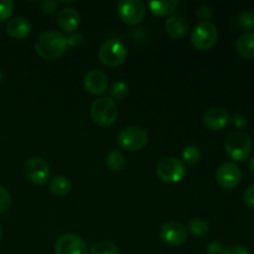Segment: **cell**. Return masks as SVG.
<instances>
[{"label":"cell","mask_w":254,"mask_h":254,"mask_svg":"<svg viewBox=\"0 0 254 254\" xmlns=\"http://www.w3.org/2000/svg\"><path fill=\"white\" fill-rule=\"evenodd\" d=\"M68 39L59 31L42 32L35 41V51L41 59L54 61L66 52Z\"/></svg>","instance_id":"6da1fadb"},{"label":"cell","mask_w":254,"mask_h":254,"mask_svg":"<svg viewBox=\"0 0 254 254\" xmlns=\"http://www.w3.org/2000/svg\"><path fill=\"white\" fill-rule=\"evenodd\" d=\"M252 139L245 131H235L230 134L225 141L226 154L235 161H245L252 151Z\"/></svg>","instance_id":"7a4b0ae2"},{"label":"cell","mask_w":254,"mask_h":254,"mask_svg":"<svg viewBox=\"0 0 254 254\" xmlns=\"http://www.w3.org/2000/svg\"><path fill=\"white\" fill-rule=\"evenodd\" d=\"M91 117L99 127H111L118 118V107L108 97L96 99L91 106Z\"/></svg>","instance_id":"3957f363"},{"label":"cell","mask_w":254,"mask_h":254,"mask_svg":"<svg viewBox=\"0 0 254 254\" xmlns=\"http://www.w3.org/2000/svg\"><path fill=\"white\" fill-rule=\"evenodd\" d=\"M127 47L121 40L111 39L104 42L98 51L99 61L107 67L121 66L127 59Z\"/></svg>","instance_id":"277c9868"},{"label":"cell","mask_w":254,"mask_h":254,"mask_svg":"<svg viewBox=\"0 0 254 254\" xmlns=\"http://www.w3.org/2000/svg\"><path fill=\"white\" fill-rule=\"evenodd\" d=\"M218 39L217 27L212 22H200L196 25L191 34V42L193 47L200 51H207L212 49Z\"/></svg>","instance_id":"5b68a950"},{"label":"cell","mask_w":254,"mask_h":254,"mask_svg":"<svg viewBox=\"0 0 254 254\" xmlns=\"http://www.w3.org/2000/svg\"><path fill=\"white\" fill-rule=\"evenodd\" d=\"M185 174V164L180 159L165 158L159 161L156 166V175L163 183L166 184L180 183Z\"/></svg>","instance_id":"8992f818"},{"label":"cell","mask_w":254,"mask_h":254,"mask_svg":"<svg viewBox=\"0 0 254 254\" xmlns=\"http://www.w3.org/2000/svg\"><path fill=\"white\" fill-rule=\"evenodd\" d=\"M118 145L129 151H139L144 149L148 143V134L143 128L136 126H130L124 128L118 134Z\"/></svg>","instance_id":"52a82bcc"},{"label":"cell","mask_w":254,"mask_h":254,"mask_svg":"<svg viewBox=\"0 0 254 254\" xmlns=\"http://www.w3.org/2000/svg\"><path fill=\"white\" fill-rule=\"evenodd\" d=\"M146 6L140 0H122L118 4V15L127 25H136L145 17Z\"/></svg>","instance_id":"ba28073f"},{"label":"cell","mask_w":254,"mask_h":254,"mask_svg":"<svg viewBox=\"0 0 254 254\" xmlns=\"http://www.w3.org/2000/svg\"><path fill=\"white\" fill-rule=\"evenodd\" d=\"M24 174L32 184L45 185L50 180L49 164L40 156L30 158L24 165Z\"/></svg>","instance_id":"9c48e42d"},{"label":"cell","mask_w":254,"mask_h":254,"mask_svg":"<svg viewBox=\"0 0 254 254\" xmlns=\"http://www.w3.org/2000/svg\"><path fill=\"white\" fill-rule=\"evenodd\" d=\"M56 254H87L86 241L74 233H64L55 243Z\"/></svg>","instance_id":"30bf717a"},{"label":"cell","mask_w":254,"mask_h":254,"mask_svg":"<svg viewBox=\"0 0 254 254\" xmlns=\"http://www.w3.org/2000/svg\"><path fill=\"white\" fill-rule=\"evenodd\" d=\"M160 238L165 245L170 247H178L188 241V230L183 223L170 221L161 226Z\"/></svg>","instance_id":"8fae6325"},{"label":"cell","mask_w":254,"mask_h":254,"mask_svg":"<svg viewBox=\"0 0 254 254\" xmlns=\"http://www.w3.org/2000/svg\"><path fill=\"white\" fill-rule=\"evenodd\" d=\"M216 179L223 189H235L242 180V171L236 164L223 163L216 171Z\"/></svg>","instance_id":"7c38bea8"},{"label":"cell","mask_w":254,"mask_h":254,"mask_svg":"<svg viewBox=\"0 0 254 254\" xmlns=\"http://www.w3.org/2000/svg\"><path fill=\"white\" fill-rule=\"evenodd\" d=\"M230 113L222 107H212L203 113L202 122L211 130H221L230 123Z\"/></svg>","instance_id":"4fadbf2b"},{"label":"cell","mask_w":254,"mask_h":254,"mask_svg":"<svg viewBox=\"0 0 254 254\" xmlns=\"http://www.w3.org/2000/svg\"><path fill=\"white\" fill-rule=\"evenodd\" d=\"M83 87L88 93L102 94L108 88V77L103 72L92 69L84 76Z\"/></svg>","instance_id":"5bb4252c"},{"label":"cell","mask_w":254,"mask_h":254,"mask_svg":"<svg viewBox=\"0 0 254 254\" xmlns=\"http://www.w3.org/2000/svg\"><path fill=\"white\" fill-rule=\"evenodd\" d=\"M79 22H81V16L74 7H64L57 14V25L64 31L73 32L79 26Z\"/></svg>","instance_id":"9a60e30c"},{"label":"cell","mask_w":254,"mask_h":254,"mask_svg":"<svg viewBox=\"0 0 254 254\" xmlns=\"http://www.w3.org/2000/svg\"><path fill=\"white\" fill-rule=\"evenodd\" d=\"M165 30L173 39H183L189 32V22L183 15H173L166 20Z\"/></svg>","instance_id":"2e32d148"},{"label":"cell","mask_w":254,"mask_h":254,"mask_svg":"<svg viewBox=\"0 0 254 254\" xmlns=\"http://www.w3.org/2000/svg\"><path fill=\"white\" fill-rule=\"evenodd\" d=\"M5 30L6 34L14 39H24L31 31V24L26 17L16 16L7 21Z\"/></svg>","instance_id":"e0dca14e"},{"label":"cell","mask_w":254,"mask_h":254,"mask_svg":"<svg viewBox=\"0 0 254 254\" xmlns=\"http://www.w3.org/2000/svg\"><path fill=\"white\" fill-rule=\"evenodd\" d=\"M237 52L243 59H254V32H245L236 41Z\"/></svg>","instance_id":"ac0fdd59"},{"label":"cell","mask_w":254,"mask_h":254,"mask_svg":"<svg viewBox=\"0 0 254 254\" xmlns=\"http://www.w3.org/2000/svg\"><path fill=\"white\" fill-rule=\"evenodd\" d=\"M149 10L154 15L158 16H166V15L173 14L179 6L178 0H166V1H150L148 4Z\"/></svg>","instance_id":"d6986e66"},{"label":"cell","mask_w":254,"mask_h":254,"mask_svg":"<svg viewBox=\"0 0 254 254\" xmlns=\"http://www.w3.org/2000/svg\"><path fill=\"white\" fill-rule=\"evenodd\" d=\"M71 183L67 178L64 176H55L54 179H51L49 183V189L55 196L57 197H64L67 193H69L71 191Z\"/></svg>","instance_id":"ffe728a7"},{"label":"cell","mask_w":254,"mask_h":254,"mask_svg":"<svg viewBox=\"0 0 254 254\" xmlns=\"http://www.w3.org/2000/svg\"><path fill=\"white\" fill-rule=\"evenodd\" d=\"M106 165L108 166L111 170L119 171L124 168V165H126V158H124V155L122 154L121 150L113 149V150H111L107 154Z\"/></svg>","instance_id":"44dd1931"},{"label":"cell","mask_w":254,"mask_h":254,"mask_svg":"<svg viewBox=\"0 0 254 254\" xmlns=\"http://www.w3.org/2000/svg\"><path fill=\"white\" fill-rule=\"evenodd\" d=\"M189 231L191 235L196 236V237H202L210 232V223L203 218H192L189 222Z\"/></svg>","instance_id":"7402d4cb"},{"label":"cell","mask_w":254,"mask_h":254,"mask_svg":"<svg viewBox=\"0 0 254 254\" xmlns=\"http://www.w3.org/2000/svg\"><path fill=\"white\" fill-rule=\"evenodd\" d=\"M236 22L242 30L251 32L254 29V14L250 10H243L236 17Z\"/></svg>","instance_id":"603a6c76"},{"label":"cell","mask_w":254,"mask_h":254,"mask_svg":"<svg viewBox=\"0 0 254 254\" xmlns=\"http://www.w3.org/2000/svg\"><path fill=\"white\" fill-rule=\"evenodd\" d=\"M91 254H119V250L113 242L101 241L92 246Z\"/></svg>","instance_id":"cb8c5ba5"},{"label":"cell","mask_w":254,"mask_h":254,"mask_svg":"<svg viewBox=\"0 0 254 254\" xmlns=\"http://www.w3.org/2000/svg\"><path fill=\"white\" fill-rule=\"evenodd\" d=\"M183 159L189 165H195L201 159V150L196 145H188L183 150Z\"/></svg>","instance_id":"d4e9b609"},{"label":"cell","mask_w":254,"mask_h":254,"mask_svg":"<svg viewBox=\"0 0 254 254\" xmlns=\"http://www.w3.org/2000/svg\"><path fill=\"white\" fill-rule=\"evenodd\" d=\"M129 93V87L128 84L124 83V82L118 81V82H114L113 86H112L111 89V96L112 99H124Z\"/></svg>","instance_id":"484cf974"},{"label":"cell","mask_w":254,"mask_h":254,"mask_svg":"<svg viewBox=\"0 0 254 254\" xmlns=\"http://www.w3.org/2000/svg\"><path fill=\"white\" fill-rule=\"evenodd\" d=\"M14 2L11 0H0V22H4L11 16Z\"/></svg>","instance_id":"4316f807"},{"label":"cell","mask_w":254,"mask_h":254,"mask_svg":"<svg viewBox=\"0 0 254 254\" xmlns=\"http://www.w3.org/2000/svg\"><path fill=\"white\" fill-rule=\"evenodd\" d=\"M10 203H11V195L4 186H0V215L10 207Z\"/></svg>","instance_id":"83f0119b"},{"label":"cell","mask_w":254,"mask_h":254,"mask_svg":"<svg viewBox=\"0 0 254 254\" xmlns=\"http://www.w3.org/2000/svg\"><path fill=\"white\" fill-rule=\"evenodd\" d=\"M230 122L233 124V127L237 129H243L248 126L247 117L243 116V114H240V113L235 114V116L230 119Z\"/></svg>","instance_id":"f1b7e54d"},{"label":"cell","mask_w":254,"mask_h":254,"mask_svg":"<svg viewBox=\"0 0 254 254\" xmlns=\"http://www.w3.org/2000/svg\"><path fill=\"white\" fill-rule=\"evenodd\" d=\"M243 202L247 206L248 208H252L254 210V184L253 185L248 186L247 190L245 191V195H243Z\"/></svg>","instance_id":"f546056e"},{"label":"cell","mask_w":254,"mask_h":254,"mask_svg":"<svg viewBox=\"0 0 254 254\" xmlns=\"http://www.w3.org/2000/svg\"><path fill=\"white\" fill-rule=\"evenodd\" d=\"M57 7H59V2L54 1V0H45V1L40 2V10L44 14H52Z\"/></svg>","instance_id":"4dcf8cb0"},{"label":"cell","mask_w":254,"mask_h":254,"mask_svg":"<svg viewBox=\"0 0 254 254\" xmlns=\"http://www.w3.org/2000/svg\"><path fill=\"white\" fill-rule=\"evenodd\" d=\"M223 254H251V252L247 247H245V246L235 245L225 248Z\"/></svg>","instance_id":"1f68e13d"},{"label":"cell","mask_w":254,"mask_h":254,"mask_svg":"<svg viewBox=\"0 0 254 254\" xmlns=\"http://www.w3.org/2000/svg\"><path fill=\"white\" fill-rule=\"evenodd\" d=\"M197 16L198 19L202 20L201 22H207L208 20L212 17V10H211V7L202 5V6L197 10Z\"/></svg>","instance_id":"d6a6232c"},{"label":"cell","mask_w":254,"mask_h":254,"mask_svg":"<svg viewBox=\"0 0 254 254\" xmlns=\"http://www.w3.org/2000/svg\"><path fill=\"white\" fill-rule=\"evenodd\" d=\"M223 251H225V247H223L222 243L217 242V241L210 243L207 247L208 254H223Z\"/></svg>","instance_id":"836d02e7"},{"label":"cell","mask_w":254,"mask_h":254,"mask_svg":"<svg viewBox=\"0 0 254 254\" xmlns=\"http://www.w3.org/2000/svg\"><path fill=\"white\" fill-rule=\"evenodd\" d=\"M248 168H250V170L254 174V156L252 159H251L250 163H248Z\"/></svg>","instance_id":"e575fe53"},{"label":"cell","mask_w":254,"mask_h":254,"mask_svg":"<svg viewBox=\"0 0 254 254\" xmlns=\"http://www.w3.org/2000/svg\"><path fill=\"white\" fill-rule=\"evenodd\" d=\"M1 237H2V227L1 225H0V240H1Z\"/></svg>","instance_id":"d590c367"},{"label":"cell","mask_w":254,"mask_h":254,"mask_svg":"<svg viewBox=\"0 0 254 254\" xmlns=\"http://www.w3.org/2000/svg\"><path fill=\"white\" fill-rule=\"evenodd\" d=\"M1 79H2V73H1V71H0V82H1Z\"/></svg>","instance_id":"8d00e7d4"}]
</instances>
